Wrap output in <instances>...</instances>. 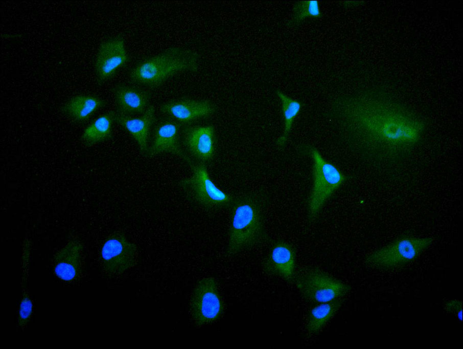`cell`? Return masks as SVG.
<instances>
[{
    "label": "cell",
    "mask_w": 463,
    "mask_h": 349,
    "mask_svg": "<svg viewBox=\"0 0 463 349\" xmlns=\"http://www.w3.org/2000/svg\"><path fill=\"white\" fill-rule=\"evenodd\" d=\"M184 141L191 154L199 163L213 159L215 151L214 127L212 125L196 126L188 128L184 134Z\"/></svg>",
    "instance_id": "12"
},
{
    "label": "cell",
    "mask_w": 463,
    "mask_h": 349,
    "mask_svg": "<svg viewBox=\"0 0 463 349\" xmlns=\"http://www.w3.org/2000/svg\"><path fill=\"white\" fill-rule=\"evenodd\" d=\"M105 104V101L98 96L80 95L72 98L63 106L62 111L72 119L82 122L88 119Z\"/></svg>",
    "instance_id": "18"
},
{
    "label": "cell",
    "mask_w": 463,
    "mask_h": 349,
    "mask_svg": "<svg viewBox=\"0 0 463 349\" xmlns=\"http://www.w3.org/2000/svg\"><path fill=\"white\" fill-rule=\"evenodd\" d=\"M276 94L282 103L284 123L283 134L276 141L278 147L282 148L285 145L287 141L293 123L301 110L302 104L299 100L289 97L280 90L276 91Z\"/></svg>",
    "instance_id": "21"
},
{
    "label": "cell",
    "mask_w": 463,
    "mask_h": 349,
    "mask_svg": "<svg viewBox=\"0 0 463 349\" xmlns=\"http://www.w3.org/2000/svg\"><path fill=\"white\" fill-rule=\"evenodd\" d=\"M322 13L319 1L317 0L300 1L296 2L293 8V15L289 25L296 26L308 17L320 18Z\"/></svg>",
    "instance_id": "22"
},
{
    "label": "cell",
    "mask_w": 463,
    "mask_h": 349,
    "mask_svg": "<svg viewBox=\"0 0 463 349\" xmlns=\"http://www.w3.org/2000/svg\"><path fill=\"white\" fill-rule=\"evenodd\" d=\"M114 96L119 114L126 116L144 113L151 98L147 91L125 84L114 88Z\"/></svg>",
    "instance_id": "16"
},
{
    "label": "cell",
    "mask_w": 463,
    "mask_h": 349,
    "mask_svg": "<svg viewBox=\"0 0 463 349\" xmlns=\"http://www.w3.org/2000/svg\"><path fill=\"white\" fill-rule=\"evenodd\" d=\"M136 256L135 245L121 233L112 235L102 248L101 256L104 267L106 271L111 274H122L133 266Z\"/></svg>",
    "instance_id": "10"
},
{
    "label": "cell",
    "mask_w": 463,
    "mask_h": 349,
    "mask_svg": "<svg viewBox=\"0 0 463 349\" xmlns=\"http://www.w3.org/2000/svg\"><path fill=\"white\" fill-rule=\"evenodd\" d=\"M445 309L453 314L459 321H462V302L461 300L453 299L447 301Z\"/></svg>",
    "instance_id": "24"
},
{
    "label": "cell",
    "mask_w": 463,
    "mask_h": 349,
    "mask_svg": "<svg viewBox=\"0 0 463 349\" xmlns=\"http://www.w3.org/2000/svg\"><path fill=\"white\" fill-rule=\"evenodd\" d=\"M264 202L257 194L236 198L230 207L231 218L226 255L233 256L262 243L266 238L263 214Z\"/></svg>",
    "instance_id": "2"
},
{
    "label": "cell",
    "mask_w": 463,
    "mask_h": 349,
    "mask_svg": "<svg viewBox=\"0 0 463 349\" xmlns=\"http://www.w3.org/2000/svg\"><path fill=\"white\" fill-rule=\"evenodd\" d=\"M264 270L291 283L296 274V251L289 243L284 241L276 242L265 259Z\"/></svg>",
    "instance_id": "11"
},
{
    "label": "cell",
    "mask_w": 463,
    "mask_h": 349,
    "mask_svg": "<svg viewBox=\"0 0 463 349\" xmlns=\"http://www.w3.org/2000/svg\"><path fill=\"white\" fill-rule=\"evenodd\" d=\"M343 298L317 304L308 312L306 330L310 335L318 333L336 314L340 309Z\"/></svg>",
    "instance_id": "19"
},
{
    "label": "cell",
    "mask_w": 463,
    "mask_h": 349,
    "mask_svg": "<svg viewBox=\"0 0 463 349\" xmlns=\"http://www.w3.org/2000/svg\"><path fill=\"white\" fill-rule=\"evenodd\" d=\"M198 66L196 52L173 47L138 62L130 71L129 77L133 82L157 87L179 73L196 72Z\"/></svg>",
    "instance_id": "3"
},
{
    "label": "cell",
    "mask_w": 463,
    "mask_h": 349,
    "mask_svg": "<svg viewBox=\"0 0 463 349\" xmlns=\"http://www.w3.org/2000/svg\"><path fill=\"white\" fill-rule=\"evenodd\" d=\"M128 60L124 38L110 37L103 41L99 48L95 61V71L99 83L111 79Z\"/></svg>",
    "instance_id": "9"
},
{
    "label": "cell",
    "mask_w": 463,
    "mask_h": 349,
    "mask_svg": "<svg viewBox=\"0 0 463 349\" xmlns=\"http://www.w3.org/2000/svg\"><path fill=\"white\" fill-rule=\"evenodd\" d=\"M82 246L77 241L68 242L54 258V272L60 278L70 281L78 276L81 269Z\"/></svg>",
    "instance_id": "17"
},
{
    "label": "cell",
    "mask_w": 463,
    "mask_h": 349,
    "mask_svg": "<svg viewBox=\"0 0 463 349\" xmlns=\"http://www.w3.org/2000/svg\"><path fill=\"white\" fill-rule=\"evenodd\" d=\"M190 177L182 180L180 185L196 203L209 210L230 208L236 197L218 188L212 181L202 163L190 164Z\"/></svg>",
    "instance_id": "6"
},
{
    "label": "cell",
    "mask_w": 463,
    "mask_h": 349,
    "mask_svg": "<svg viewBox=\"0 0 463 349\" xmlns=\"http://www.w3.org/2000/svg\"><path fill=\"white\" fill-rule=\"evenodd\" d=\"M224 310V305L216 279L205 277L197 283L190 301V311L199 326L216 321Z\"/></svg>",
    "instance_id": "8"
},
{
    "label": "cell",
    "mask_w": 463,
    "mask_h": 349,
    "mask_svg": "<svg viewBox=\"0 0 463 349\" xmlns=\"http://www.w3.org/2000/svg\"><path fill=\"white\" fill-rule=\"evenodd\" d=\"M307 301L319 304L343 298L350 291V286L316 267L296 271L294 282Z\"/></svg>",
    "instance_id": "5"
},
{
    "label": "cell",
    "mask_w": 463,
    "mask_h": 349,
    "mask_svg": "<svg viewBox=\"0 0 463 349\" xmlns=\"http://www.w3.org/2000/svg\"><path fill=\"white\" fill-rule=\"evenodd\" d=\"M32 301L28 295H25L19 308L18 323L20 326H24L29 321L32 315Z\"/></svg>",
    "instance_id": "23"
},
{
    "label": "cell",
    "mask_w": 463,
    "mask_h": 349,
    "mask_svg": "<svg viewBox=\"0 0 463 349\" xmlns=\"http://www.w3.org/2000/svg\"><path fill=\"white\" fill-rule=\"evenodd\" d=\"M160 111L179 122L187 123L212 115L215 106L208 100L185 99L166 102Z\"/></svg>",
    "instance_id": "13"
},
{
    "label": "cell",
    "mask_w": 463,
    "mask_h": 349,
    "mask_svg": "<svg viewBox=\"0 0 463 349\" xmlns=\"http://www.w3.org/2000/svg\"><path fill=\"white\" fill-rule=\"evenodd\" d=\"M432 241L431 237L402 236L369 254L365 262L378 268L391 270L414 260Z\"/></svg>",
    "instance_id": "7"
},
{
    "label": "cell",
    "mask_w": 463,
    "mask_h": 349,
    "mask_svg": "<svg viewBox=\"0 0 463 349\" xmlns=\"http://www.w3.org/2000/svg\"><path fill=\"white\" fill-rule=\"evenodd\" d=\"M155 120V110L152 105H149L142 115L138 117H132L119 113L115 116V121L132 136L142 154L148 152L150 131Z\"/></svg>",
    "instance_id": "15"
},
{
    "label": "cell",
    "mask_w": 463,
    "mask_h": 349,
    "mask_svg": "<svg viewBox=\"0 0 463 349\" xmlns=\"http://www.w3.org/2000/svg\"><path fill=\"white\" fill-rule=\"evenodd\" d=\"M179 125L175 122L166 120L156 127L153 140L147 154L153 156L170 153L181 157L189 164L192 162L182 150L178 141Z\"/></svg>",
    "instance_id": "14"
},
{
    "label": "cell",
    "mask_w": 463,
    "mask_h": 349,
    "mask_svg": "<svg viewBox=\"0 0 463 349\" xmlns=\"http://www.w3.org/2000/svg\"><path fill=\"white\" fill-rule=\"evenodd\" d=\"M115 114L109 112L94 120L84 130L81 136L83 143L90 146L109 139L112 134Z\"/></svg>",
    "instance_id": "20"
},
{
    "label": "cell",
    "mask_w": 463,
    "mask_h": 349,
    "mask_svg": "<svg viewBox=\"0 0 463 349\" xmlns=\"http://www.w3.org/2000/svg\"><path fill=\"white\" fill-rule=\"evenodd\" d=\"M346 117L366 136L392 145H408L419 140L423 126L401 116L380 114L368 103H357L345 111Z\"/></svg>",
    "instance_id": "1"
},
{
    "label": "cell",
    "mask_w": 463,
    "mask_h": 349,
    "mask_svg": "<svg viewBox=\"0 0 463 349\" xmlns=\"http://www.w3.org/2000/svg\"><path fill=\"white\" fill-rule=\"evenodd\" d=\"M313 161V185L308 200L310 219L313 221L327 201L346 180V177L333 164L326 160L318 150L307 147Z\"/></svg>",
    "instance_id": "4"
}]
</instances>
